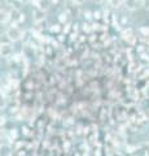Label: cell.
Instances as JSON below:
<instances>
[{"instance_id":"6da1fadb","label":"cell","mask_w":149,"mask_h":156,"mask_svg":"<svg viewBox=\"0 0 149 156\" xmlns=\"http://www.w3.org/2000/svg\"><path fill=\"white\" fill-rule=\"evenodd\" d=\"M7 34L9 35V38H11L12 41L14 42V41H18V39H21L23 33H22L17 26H11V27H9L8 30H7Z\"/></svg>"},{"instance_id":"7a4b0ae2","label":"cell","mask_w":149,"mask_h":156,"mask_svg":"<svg viewBox=\"0 0 149 156\" xmlns=\"http://www.w3.org/2000/svg\"><path fill=\"white\" fill-rule=\"evenodd\" d=\"M11 18L13 20L14 23H18V22L25 21V14H22L20 11H17V9H13L11 13Z\"/></svg>"},{"instance_id":"3957f363","label":"cell","mask_w":149,"mask_h":156,"mask_svg":"<svg viewBox=\"0 0 149 156\" xmlns=\"http://www.w3.org/2000/svg\"><path fill=\"white\" fill-rule=\"evenodd\" d=\"M123 4L127 7V9H130V11H135V9H137L140 7L141 2L140 0H123Z\"/></svg>"},{"instance_id":"277c9868","label":"cell","mask_w":149,"mask_h":156,"mask_svg":"<svg viewBox=\"0 0 149 156\" xmlns=\"http://www.w3.org/2000/svg\"><path fill=\"white\" fill-rule=\"evenodd\" d=\"M13 53V47L11 43H5V44H2V56L3 57H8Z\"/></svg>"},{"instance_id":"5b68a950","label":"cell","mask_w":149,"mask_h":156,"mask_svg":"<svg viewBox=\"0 0 149 156\" xmlns=\"http://www.w3.org/2000/svg\"><path fill=\"white\" fill-rule=\"evenodd\" d=\"M44 16H46V11H43V9H40V8H38L36 11L34 12V20L36 22H39V21H42V20H44Z\"/></svg>"},{"instance_id":"8992f818","label":"cell","mask_w":149,"mask_h":156,"mask_svg":"<svg viewBox=\"0 0 149 156\" xmlns=\"http://www.w3.org/2000/svg\"><path fill=\"white\" fill-rule=\"evenodd\" d=\"M36 4H40V5H38V8L43 9V11H47L51 5V0H39Z\"/></svg>"},{"instance_id":"52a82bcc","label":"cell","mask_w":149,"mask_h":156,"mask_svg":"<svg viewBox=\"0 0 149 156\" xmlns=\"http://www.w3.org/2000/svg\"><path fill=\"white\" fill-rule=\"evenodd\" d=\"M109 4L113 8H119L123 4V0H109Z\"/></svg>"},{"instance_id":"ba28073f","label":"cell","mask_w":149,"mask_h":156,"mask_svg":"<svg viewBox=\"0 0 149 156\" xmlns=\"http://www.w3.org/2000/svg\"><path fill=\"white\" fill-rule=\"evenodd\" d=\"M11 42H12V39L9 38V35L5 33V34H4V35L2 37V44H5V43H11Z\"/></svg>"},{"instance_id":"9c48e42d","label":"cell","mask_w":149,"mask_h":156,"mask_svg":"<svg viewBox=\"0 0 149 156\" xmlns=\"http://www.w3.org/2000/svg\"><path fill=\"white\" fill-rule=\"evenodd\" d=\"M141 31H143V33H145V34H147V37H148V34H149V29H145V27H141Z\"/></svg>"},{"instance_id":"30bf717a","label":"cell","mask_w":149,"mask_h":156,"mask_svg":"<svg viewBox=\"0 0 149 156\" xmlns=\"http://www.w3.org/2000/svg\"><path fill=\"white\" fill-rule=\"evenodd\" d=\"M64 20H66V14H61V17H60V21H64Z\"/></svg>"},{"instance_id":"8fae6325","label":"cell","mask_w":149,"mask_h":156,"mask_svg":"<svg viewBox=\"0 0 149 156\" xmlns=\"http://www.w3.org/2000/svg\"><path fill=\"white\" fill-rule=\"evenodd\" d=\"M57 26H59V25H56V27H52V31H57V30H59V27H57Z\"/></svg>"},{"instance_id":"7c38bea8","label":"cell","mask_w":149,"mask_h":156,"mask_svg":"<svg viewBox=\"0 0 149 156\" xmlns=\"http://www.w3.org/2000/svg\"><path fill=\"white\" fill-rule=\"evenodd\" d=\"M20 3H27V2H30V0H18Z\"/></svg>"},{"instance_id":"4fadbf2b","label":"cell","mask_w":149,"mask_h":156,"mask_svg":"<svg viewBox=\"0 0 149 156\" xmlns=\"http://www.w3.org/2000/svg\"><path fill=\"white\" fill-rule=\"evenodd\" d=\"M93 2H95V3H101L103 0H93Z\"/></svg>"},{"instance_id":"5bb4252c","label":"cell","mask_w":149,"mask_h":156,"mask_svg":"<svg viewBox=\"0 0 149 156\" xmlns=\"http://www.w3.org/2000/svg\"><path fill=\"white\" fill-rule=\"evenodd\" d=\"M57 2H59V0H51V3H55V4H56Z\"/></svg>"},{"instance_id":"9a60e30c","label":"cell","mask_w":149,"mask_h":156,"mask_svg":"<svg viewBox=\"0 0 149 156\" xmlns=\"http://www.w3.org/2000/svg\"><path fill=\"white\" fill-rule=\"evenodd\" d=\"M32 2H35V3H38V2H39V0H32Z\"/></svg>"}]
</instances>
